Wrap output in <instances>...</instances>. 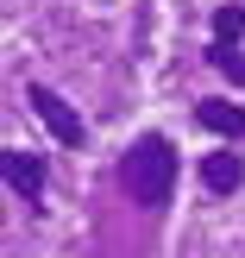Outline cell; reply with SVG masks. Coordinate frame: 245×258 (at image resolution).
Here are the masks:
<instances>
[{
  "label": "cell",
  "mask_w": 245,
  "mask_h": 258,
  "mask_svg": "<svg viewBox=\"0 0 245 258\" xmlns=\"http://www.w3.org/2000/svg\"><path fill=\"white\" fill-rule=\"evenodd\" d=\"M120 189L138 208H170V196H176V145L164 133L132 139V151L120 158Z\"/></svg>",
  "instance_id": "cell-1"
},
{
  "label": "cell",
  "mask_w": 245,
  "mask_h": 258,
  "mask_svg": "<svg viewBox=\"0 0 245 258\" xmlns=\"http://www.w3.org/2000/svg\"><path fill=\"white\" fill-rule=\"evenodd\" d=\"M25 101H32V113H38V120H44V133L57 139V145H69V151H75V145H82V139H88L82 113H75L69 101L57 95V88H44V82H25Z\"/></svg>",
  "instance_id": "cell-2"
},
{
  "label": "cell",
  "mask_w": 245,
  "mask_h": 258,
  "mask_svg": "<svg viewBox=\"0 0 245 258\" xmlns=\"http://www.w3.org/2000/svg\"><path fill=\"white\" fill-rule=\"evenodd\" d=\"M0 176H7V189L25 202V208H44V158L7 145V151H0Z\"/></svg>",
  "instance_id": "cell-3"
},
{
  "label": "cell",
  "mask_w": 245,
  "mask_h": 258,
  "mask_svg": "<svg viewBox=\"0 0 245 258\" xmlns=\"http://www.w3.org/2000/svg\"><path fill=\"white\" fill-rule=\"evenodd\" d=\"M195 120L214 139H245V107H233V101H195Z\"/></svg>",
  "instance_id": "cell-4"
},
{
  "label": "cell",
  "mask_w": 245,
  "mask_h": 258,
  "mask_svg": "<svg viewBox=\"0 0 245 258\" xmlns=\"http://www.w3.org/2000/svg\"><path fill=\"white\" fill-rule=\"evenodd\" d=\"M201 183H208L214 196H233V189L245 183V164L233 158V151H214V158H201Z\"/></svg>",
  "instance_id": "cell-5"
},
{
  "label": "cell",
  "mask_w": 245,
  "mask_h": 258,
  "mask_svg": "<svg viewBox=\"0 0 245 258\" xmlns=\"http://www.w3.org/2000/svg\"><path fill=\"white\" fill-rule=\"evenodd\" d=\"M208 63H214L220 76H233V82L245 88V50H239V44H208Z\"/></svg>",
  "instance_id": "cell-6"
},
{
  "label": "cell",
  "mask_w": 245,
  "mask_h": 258,
  "mask_svg": "<svg viewBox=\"0 0 245 258\" xmlns=\"http://www.w3.org/2000/svg\"><path fill=\"white\" fill-rule=\"evenodd\" d=\"M245 38V7H220L214 13V44H239Z\"/></svg>",
  "instance_id": "cell-7"
}]
</instances>
